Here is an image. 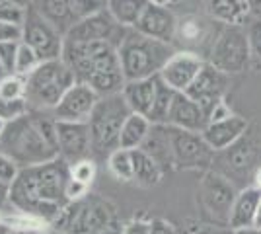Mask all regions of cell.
<instances>
[{
  "label": "cell",
  "instance_id": "cell-1",
  "mask_svg": "<svg viewBox=\"0 0 261 234\" xmlns=\"http://www.w3.org/2000/svg\"><path fill=\"white\" fill-rule=\"evenodd\" d=\"M68 178V164L63 158L23 168L10 186V205L49 226L68 205L65 195Z\"/></svg>",
  "mask_w": 261,
  "mask_h": 234
},
{
  "label": "cell",
  "instance_id": "cell-2",
  "mask_svg": "<svg viewBox=\"0 0 261 234\" xmlns=\"http://www.w3.org/2000/svg\"><path fill=\"white\" fill-rule=\"evenodd\" d=\"M0 152L12 158L20 170L47 164L59 158L57 119L51 112H30L10 121L0 135Z\"/></svg>",
  "mask_w": 261,
  "mask_h": 234
},
{
  "label": "cell",
  "instance_id": "cell-3",
  "mask_svg": "<svg viewBox=\"0 0 261 234\" xmlns=\"http://www.w3.org/2000/svg\"><path fill=\"white\" fill-rule=\"evenodd\" d=\"M61 59L70 67L76 82L90 86L99 98L121 94L125 86L117 47L108 41H92V43L65 41Z\"/></svg>",
  "mask_w": 261,
  "mask_h": 234
},
{
  "label": "cell",
  "instance_id": "cell-4",
  "mask_svg": "<svg viewBox=\"0 0 261 234\" xmlns=\"http://www.w3.org/2000/svg\"><path fill=\"white\" fill-rule=\"evenodd\" d=\"M174 53V45L146 37L133 28L127 30L125 37L117 45V57L125 82L158 76Z\"/></svg>",
  "mask_w": 261,
  "mask_h": 234
},
{
  "label": "cell",
  "instance_id": "cell-5",
  "mask_svg": "<svg viewBox=\"0 0 261 234\" xmlns=\"http://www.w3.org/2000/svg\"><path fill=\"white\" fill-rule=\"evenodd\" d=\"M74 82L76 78L63 59L43 61L25 76V101L30 112H53Z\"/></svg>",
  "mask_w": 261,
  "mask_h": 234
},
{
  "label": "cell",
  "instance_id": "cell-6",
  "mask_svg": "<svg viewBox=\"0 0 261 234\" xmlns=\"http://www.w3.org/2000/svg\"><path fill=\"white\" fill-rule=\"evenodd\" d=\"M130 115L127 101L121 94L99 98L94 112L88 119L92 154L109 156L119 148V135L125 119Z\"/></svg>",
  "mask_w": 261,
  "mask_h": 234
},
{
  "label": "cell",
  "instance_id": "cell-7",
  "mask_svg": "<svg viewBox=\"0 0 261 234\" xmlns=\"http://www.w3.org/2000/svg\"><path fill=\"white\" fill-rule=\"evenodd\" d=\"M207 63L228 76L251 68L246 25H222L208 51Z\"/></svg>",
  "mask_w": 261,
  "mask_h": 234
},
{
  "label": "cell",
  "instance_id": "cell-8",
  "mask_svg": "<svg viewBox=\"0 0 261 234\" xmlns=\"http://www.w3.org/2000/svg\"><path fill=\"white\" fill-rule=\"evenodd\" d=\"M234 181H230L226 176L218 172H207L201 179L199 188V199L203 203V209L217 221V223L228 226L230 209L234 205V199L238 195Z\"/></svg>",
  "mask_w": 261,
  "mask_h": 234
},
{
  "label": "cell",
  "instance_id": "cell-9",
  "mask_svg": "<svg viewBox=\"0 0 261 234\" xmlns=\"http://www.w3.org/2000/svg\"><path fill=\"white\" fill-rule=\"evenodd\" d=\"M22 41L30 45L41 61H55L63 55L65 35L57 32L51 23L30 6L22 25Z\"/></svg>",
  "mask_w": 261,
  "mask_h": 234
},
{
  "label": "cell",
  "instance_id": "cell-10",
  "mask_svg": "<svg viewBox=\"0 0 261 234\" xmlns=\"http://www.w3.org/2000/svg\"><path fill=\"white\" fill-rule=\"evenodd\" d=\"M170 139H172L174 168L177 170H195V168H208L211 164H215L217 152L205 143L201 133H189V131L170 127Z\"/></svg>",
  "mask_w": 261,
  "mask_h": 234
},
{
  "label": "cell",
  "instance_id": "cell-11",
  "mask_svg": "<svg viewBox=\"0 0 261 234\" xmlns=\"http://www.w3.org/2000/svg\"><path fill=\"white\" fill-rule=\"evenodd\" d=\"M127 34V28H123L111 18V14L106 10L98 12L90 18L78 20L65 35V41L72 43H92V41H108L111 45L121 43V39Z\"/></svg>",
  "mask_w": 261,
  "mask_h": 234
},
{
  "label": "cell",
  "instance_id": "cell-12",
  "mask_svg": "<svg viewBox=\"0 0 261 234\" xmlns=\"http://www.w3.org/2000/svg\"><path fill=\"white\" fill-rule=\"evenodd\" d=\"M230 86V76L224 74L222 70L215 68L213 65L205 63V67L201 68V72L197 74L193 84L185 90L184 94L189 96L197 106L205 112V115H211V112L217 108L220 101H224L226 92Z\"/></svg>",
  "mask_w": 261,
  "mask_h": 234
},
{
  "label": "cell",
  "instance_id": "cell-13",
  "mask_svg": "<svg viewBox=\"0 0 261 234\" xmlns=\"http://www.w3.org/2000/svg\"><path fill=\"white\" fill-rule=\"evenodd\" d=\"M217 154H220L218 162L224 164V172H228L230 176L244 178V176L251 174V178H253L255 170L261 166V139L251 137L250 129H248L238 143H234L230 148L217 152Z\"/></svg>",
  "mask_w": 261,
  "mask_h": 234
},
{
  "label": "cell",
  "instance_id": "cell-14",
  "mask_svg": "<svg viewBox=\"0 0 261 234\" xmlns=\"http://www.w3.org/2000/svg\"><path fill=\"white\" fill-rule=\"evenodd\" d=\"M98 100L99 96L90 86L82 82H74L51 113L57 121L88 123Z\"/></svg>",
  "mask_w": 261,
  "mask_h": 234
},
{
  "label": "cell",
  "instance_id": "cell-15",
  "mask_svg": "<svg viewBox=\"0 0 261 234\" xmlns=\"http://www.w3.org/2000/svg\"><path fill=\"white\" fill-rule=\"evenodd\" d=\"M205 59L195 55L191 51H175L172 59L164 65V68L160 70V80L166 86L174 90V92H181L193 84V80L197 78V74L201 72V68L205 67Z\"/></svg>",
  "mask_w": 261,
  "mask_h": 234
},
{
  "label": "cell",
  "instance_id": "cell-16",
  "mask_svg": "<svg viewBox=\"0 0 261 234\" xmlns=\"http://www.w3.org/2000/svg\"><path fill=\"white\" fill-rule=\"evenodd\" d=\"M57 148H59V158H63L66 164L92 158L88 123L57 121Z\"/></svg>",
  "mask_w": 261,
  "mask_h": 234
},
{
  "label": "cell",
  "instance_id": "cell-17",
  "mask_svg": "<svg viewBox=\"0 0 261 234\" xmlns=\"http://www.w3.org/2000/svg\"><path fill=\"white\" fill-rule=\"evenodd\" d=\"M133 30H137L139 34L146 35V37L172 45L175 39V30H177V18L170 8L156 6V4L148 2V6L144 8Z\"/></svg>",
  "mask_w": 261,
  "mask_h": 234
},
{
  "label": "cell",
  "instance_id": "cell-18",
  "mask_svg": "<svg viewBox=\"0 0 261 234\" xmlns=\"http://www.w3.org/2000/svg\"><path fill=\"white\" fill-rule=\"evenodd\" d=\"M248 129H250L248 119L238 115V113H234L228 119L207 123V127L203 129L201 135H203L205 143H207L215 152H222V150L230 148L234 143H238Z\"/></svg>",
  "mask_w": 261,
  "mask_h": 234
},
{
  "label": "cell",
  "instance_id": "cell-19",
  "mask_svg": "<svg viewBox=\"0 0 261 234\" xmlns=\"http://www.w3.org/2000/svg\"><path fill=\"white\" fill-rule=\"evenodd\" d=\"M207 115L205 112L197 106L195 101L189 96H185L181 92L175 94L172 108L168 113V121L166 125L181 129V131H189V133H203V129L207 127Z\"/></svg>",
  "mask_w": 261,
  "mask_h": 234
},
{
  "label": "cell",
  "instance_id": "cell-20",
  "mask_svg": "<svg viewBox=\"0 0 261 234\" xmlns=\"http://www.w3.org/2000/svg\"><path fill=\"white\" fill-rule=\"evenodd\" d=\"M207 16L222 25H246L251 18V8L246 0H201Z\"/></svg>",
  "mask_w": 261,
  "mask_h": 234
},
{
  "label": "cell",
  "instance_id": "cell-21",
  "mask_svg": "<svg viewBox=\"0 0 261 234\" xmlns=\"http://www.w3.org/2000/svg\"><path fill=\"white\" fill-rule=\"evenodd\" d=\"M215 39H217V35L215 37L211 35L208 22L205 18L195 16V14L177 18V30H175L174 41H179V43H184L187 47V49H181V51H191V53L201 57L199 45H203L205 41H211V45H213Z\"/></svg>",
  "mask_w": 261,
  "mask_h": 234
},
{
  "label": "cell",
  "instance_id": "cell-22",
  "mask_svg": "<svg viewBox=\"0 0 261 234\" xmlns=\"http://www.w3.org/2000/svg\"><path fill=\"white\" fill-rule=\"evenodd\" d=\"M261 201V190L255 186L242 188L234 199V205L230 209L228 228L230 230H240V228H250L255 221V213Z\"/></svg>",
  "mask_w": 261,
  "mask_h": 234
},
{
  "label": "cell",
  "instance_id": "cell-23",
  "mask_svg": "<svg viewBox=\"0 0 261 234\" xmlns=\"http://www.w3.org/2000/svg\"><path fill=\"white\" fill-rule=\"evenodd\" d=\"M156 86H158V76L125 82L121 96L127 101L130 113L148 117V113L152 110L154 98H156Z\"/></svg>",
  "mask_w": 261,
  "mask_h": 234
},
{
  "label": "cell",
  "instance_id": "cell-24",
  "mask_svg": "<svg viewBox=\"0 0 261 234\" xmlns=\"http://www.w3.org/2000/svg\"><path fill=\"white\" fill-rule=\"evenodd\" d=\"M141 150H144L162 170L174 168L172 139H170V127L168 125H152L150 133L142 143Z\"/></svg>",
  "mask_w": 261,
  "mask_h": 234
},
{
  "label": "cell",
  "instance_id": "cell-25",
  "mask_svg": "<svg viewBox=\"0 0 261 234\" xmlns=\"http://www.w3.org/2000/svg\"><path fill=\"white\" fill-rule=\"evenodd\" d=\"M32 8L63 35L74 25L68 0H32Z\"/></svg>",
  "mask_w": 261,
  "mask_h": 234
},
{
  "label": "cell",
  "instance_id": "cell-26",
  "mask_svg": "<svg viewBox=\"0 0 261 234\" xmlns=\"http://www.w3.org/2000/svg\"><path fill=\"white\" fill-rule=\"evenodd\" d=\"M164 170L141 148L133 150V181L141 188H154L160 184Z\"/></svg>",
  "mask_w": 261,
  "mask_h": 234
},
{
  "label": "cell",
  "instance_id": "cell-27",
  "mask_svg": "<svg viewBox=\"0 0 261 234\" xmlns=\"http://www.w3.org/2000/svg\"><path fill=\"white\" fill-rule=\"evenodd\" d=\"M150 127H152V123L148 121L144 115L130 113L129 117L125 119V123H123V127H121L119 148H127V150L141 148L144 139L150 133Z\"/></svg>",
  "mask_w": 261,
  "mask_h": 234
},
{
  "label": "cell",
  "instance_id": "cell-28",
  "mask_svg": "<svg viewBox=\"0 0 261 234\" xmlns=\"http://www.w3.org/2000/svg\"><path fill=\"white\" fill-rule=\"evenodd\" d=\"M148 6V0H106V8L111 18L123 28H135L141 14Z\"/></svg>",
  "mask_w": 261,
  "mask_h": 234
},
{
  "label": "cell",
  "instance_id": "cell-29",
  "mask_svg": "<svg viewBox=\"0 0 261 234\" xmlns=\"http://www.w3.org/2000/svg\"><path fill=\"white\" fill-rule=\"evenodd\" d=\"M175 94L170 86H166L160 76H158V86H156V98H154L152 110L148 113V121L152 125H166L168 121V113H170V108H172V101H174Z\"/></svg>",
  "mask_w": 261,
  "mask_h": 234
},
{
  "label": "cell",
  "instance_id": "cell-30",
  "mask_svg": "<svg viewBox=\"0 0 261 234\" xmlns=\"http://www.w3.org/2000/svg\"><path fill=\"white\" fill-rule=\"evenodd\" d=\"M108 168L111 176L119 181H133V150L117 148L108 156Z\"/></svg>",
  "mask_w": 261,
  "mask_h": 234
},
{
  "label": "cell",
  "instance_id": "cell-31",
  "mask_svg": "<svg viewBox=\"0 0 261 234\" xmlns=\"http://www.w3.org/2000/svg\"><path fill=\"white\" fill-rule=\"evenodd\" d=\"M43 61L39 59V55L33 51L30 45H25L23 41H20L18 45V53H16V61H14V72L12 74H18V76H28L32 74L35 68L39 67Z\"/></svg>",
  "mask_w": 261,
  "mask_h": 234
},
{
  "label": "cell",
  "instance_id": "cell-32",
  "mask_svg": "<svg viewBox=\"0 0 261 234\" xmlns=\"http://www.w3.org/2000/svg\"><path fill=\"white\" fill-rule=\"evenodd\" d=\"M246 35L250 49V67L261 70V16L250 18V22L246 23Z\"/></svg>",
  "mask_w": 261,
  "mask_h": 234
},
{
  "label": "cell",
  "instance_id": "cell-33",
  "mask_svg": "<svg viewBox=\"0 0 261 234\" xmlns=\"http://www.w3.org/2000/svg\"><path fill=\"white\" fill-rule=\"evenodd\" d=\"M68 174H70V179H76L80 184L92 186V181L96 179V174H98L96 160L94 158H84V160H78L74 164H68Z\"/></svg>",
  "mask_w": 261,
  "mask_h": 234
},
{
  "label": "cell",
  "instance_id": "cell-34",
  "mask_svg": "<svg viewBox=\"0 0 261 234\" xmlns=\"http://www.w3.org/2000/svg\"><path fill=\"white\" fill-rule=\"evenodd\" d=\"M25 98V78L8 74L0 82V100H23Z\"/></svg>",
  "mask_w": 261,
  "mask_h": 234
},
{
  "label": "cell",
  "instance_id": "cell-35",
  "mask_svg": "<svg viewBox=\"0 0 261 234\" xmlns=\"http://www.w3.org/2000/svg\"><path fill=\"white\" fill-rule=\"evenodd\" d=\"M68 4H70L74 23L78 20H84V18H90L98 12L106 10V0H68Z\"/></svg>",
  "mask_w": 261,
  "mask_h": 234
},
{
  "label": "cell",
  "instance_id": "cell-36",
  "mask_svg": "<svg viewBox=\"0 0 261 234\" xmlns=\"http://www.w3.org/2000/svg\"><path fill=\"white\" fill-rule=\"evenodd\" d=\"M25 113H30V106L25 98L23 100H0V117L6 123L16 121Z\"/></svg>",
  "mask_w": 261,
  "mask_h": 234
},
{
  "label": "cell",
  "instance_id": "cell-37",
  "mask_svg": "<svg viewBox=\"0 0 261 234\" xmlns=\"http://www.w3.org/2000/svg\"><path fill=\"white\" fill-rule=\"evenodd\" d=\"M25 14H28V8L16 6V4H12V2H6V0H2V2H0V22H2V23L23 25Z\"/></svg>",
  "mask_w": 261,
  "mask_h": 234
},
{
  "label": "cell",
  "instance_id": "cell-38",
  "mask_svg": "<svg viewBox=\"0 0 261 234\" xmlns=\"http://www.w3.org/2000/svg\"><path fill=\"white\" fill-rule=\"evenodd\" d=\"M18 174H20L18 164L12 158H8L6 154L0 152V181L6 184V186H12L16 181V178H18Z\"/></svg>",
  "mask_w": 261,
  "mask_h": 234
},
{
  "label": "cell",
  "instance_id": "cell-39",
  "mask_svg": "<svg viewBox=\"0 0 261 234\" xmlns=\"http://www.w3.org/2000/svg\"><path fill=\"white\" fill-rule=\"evenodd\" d=\"M18 45H20V41L0 43V65L4 67V70L8 74L14 72V61H16V53H18Z\"/></svg>",
  "mask_w": 261,
  "mask_h": 234
},
{
  "label": "cell",
  "instance_id": "cell-40",
  "mask_svg": "<svg viewBox=\"0 0 261 234\" xmlns=\"http://www.w3.org/2000/svg\"><path fill=\"white\" fill-rule=\"evenodd\" d=\"M65 195H66V199H68V203L86 199L88 195H90V186H86V184H80V181H76V179L68 178Z\"/></svg>",
  "mask_w": 261,
  "mask_h": 234
},
{
  "label": "cell",
  "instance_id": "cell-41",
  "mask_svg": "<svg viewBox=\"0 0 261 234\" xmlns=\"http://www.w3.org/2000/svg\"><path fill=\"white\" fill-rule=\"evenodd\" d=\"M6 41H22V25L0 22V43H6Z\"/></svg>",
  "mask_w": 261,
  "mask_h": 234
},
{
  "label": "cell",
  "instance_id": "cell-42",
  "mask_svg": "<svg viewBox=\"0 0 261 234\" xmlns=\"http://www.w3.org/2000/svg\"><path fill=\"white\" fill-rule=\"evenodd\" d=\"M121 234H150V221L144 219H133L123 224Z\"/></svg>",
  "mask_w": 261,
  "mask_h": 234
},
{
  "label": "cell",
  "instance_id": "cell-43",
  "mask_svg": "<svg viewBox=\"0 0 261 234\" xmlns=\"http://www.w3.org/2000/svg\"><path fill=\"white\" fill-rule=\"evenodd\" d=\"M234 115V112L230 110V106L226 103V100L220 101L217 108L211 112V115H208V123L213 121H222V119H228V117H232Z\"/></svg>",
  "mask_w": 261,
  "mask_h": 234
},
{
  "label": "cell",
  "instance_id": "cell-44",
  "mask_svg": "<svg viewBox=\"0 0 261 234\" xmlns=\"http://www.w3.org/2000/svg\"><path fill=\"white\" fill-rule=\"evenodd\" d=\"M150 234H177L175 226L164 219H152L150 221Z\"/></svg>",
  "mask_w": 261,
  "mask_h": 234
},
{
  "label": "cell",
  "instance_id": "cell-45",
  "mask_svg": "<svg viewBox=\"0 0 261 234\" xmlns=\"http://www.w3.org/2000/svg\"><path fill=\"white\" fill-rule=\"evenodd\" d=\"M0 234H35V232H25V230H18V228H10V226L0 224Z\"/></svg>",
  "mask_w": 261,
  "mask_h": 234
},
{
  "label": "cell",
  "instance_id": "cell-46",
  "mask_svg": "<svg viewBox=\"0 0 261 234\" xmlns=\"http://www.w3.org/2000/svg\"><path fill=\"white\" fill-rule=\"evenodd\" d=\"M230 234H261L259 228L250 226V228H240V230H230Z\"/></svg>",
  "mask_w": 261,
  "mask_h": 234
},
{
  "label": "cell",
  "instance_id": "cell-47",
  "mask_svg": "<svg viewBox=\"0 0 261 234\" xmlns=\"http://www.w3.org/2000/svg\"><path fill=\"white\" fill-rule=\"evenodd\" d=\"M150 4H156V6H166V8H170L172 4L175 2H179V0H148Z\"/></svg>",
  "mask_w": 261,
  "mask_h": 234
},
{
  "label": "cell",
  "instance_id": "cell-48",
  "mask_svg": "<svg viewBox=\"0 0 261 234\" xmlns=\"http://www.w3.org/2000/svg\"><path fill=\"white\" fill-rule=\"evenodd\" d=\"M253 186L257 188V190H261V166L255 170V174H253Z\"/></svg>",
  "mask_w": 261,
  "mask_h": 234
},
{
  "label": "cell",
  "instance_id": "cell-49",
  "mask_svg": "<svg viewBox=\"0 0 261 234\" xmlns=\"http://www.w3.org/2000/svg\"><path fill=\"white\" fill-rule=\"evenodd\" d=\"M6 2H12V4L22 6V8H30L32 6V0H6Z\"/></svg>",
  "mask_w": 261,
  "mask_h": 234
},
{
  "label": "cell",
  "instance_id": "cell-50",
  "mask_svg": "<svg viewBox=\"0 0 261 234\" xmlns=\"http://www.w3.org/2000/svg\"><path fill=\"white\" fill-rule=\"evenodd\" d=\"M253 226L261 230V201H259V207H257V213H255V221H253Z\"/></svg>",
  "mask_w": 261,
  "mask_h": 234
},
{
  "label": "cell",
  "instance_id": "cell-51",
  "mask_svg": "<svg viewBox=\"0 0 261 234\" xmlns=\"http://www.w3.org/2000/svg\"><path fill=\"white\" fill-rule=\"evenodd\" d=\"M246 2L250 4V8H251V10L261 12V0H246Z\"/></svg>",
  "mask_w": 261,
  "mask_h": 234
},
{
  "label": "cell",
  "instance_id": "cell-52",
  "mask_svg": "<svg viewBox=\"0 0 261 234\" xmlns=\"http://www.w3.org/2000/svg\"><path fill=\"white\" fill-rule=\"evenodd\" d=\"M6 76H8V72H6V70H4V67L0 65V82H2V80H4Z\"/></svg>",
  "mask_w": 261,
  "mask_h": 234
},
{
  "label": "cell",
  "instance_id": "cell-53",
  "mask_svg": "<svg viewBox=\"0 0 261 234\" xmlns=\"http://www.w3.org/2000/svg\"><path fill=\"white\" fill-rule=\"evenodd\" d=\"M6 125H8V123L4 121V119H2V117H0V135L4 133V129H6Z\"/></svg>",
  "mask_w": 261,
  "mask_h": 234
},
{
  "label": "cell",
  "instance_id": "cell-54",
  "mask_svg": "<svg viewBox=\"0 0 261 234\" xmlns=\"http://www.w3.org/2000/svg\"><path fill=\"white\" fill-rule=\"evenodd\" d=\"M0 2H2V0H0Z\"/></svg>",
  "mask_w": 261,
  "mask_h": 234
},
{
  "label": "cell",
  "instance_id": "cell-55",
  "mask_svg": "<svg viewBox=\"0 0 261 234\" xmlns=\"http://www.w3.org/2000/svg\"><path fill=\"white\" fill-rule=\"evenodd\" d=\"M259 14H261V12H259Z\"/></svg>",
  "mask_w": 261,
  "mask_h": 234
}]
</instances>
